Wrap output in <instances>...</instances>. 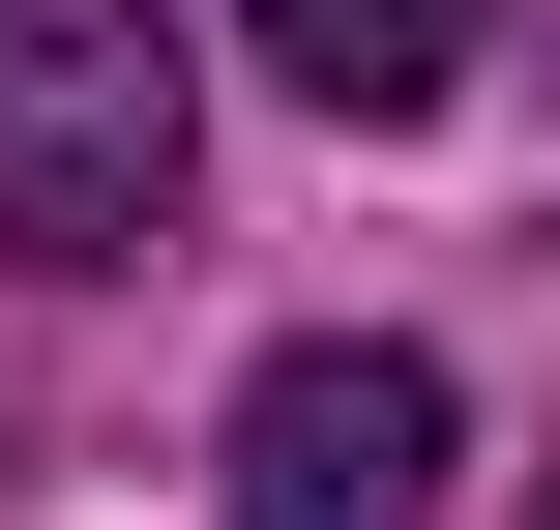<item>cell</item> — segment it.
Instances as JSON below:
<instances>
[{
  "mask_svg": "<svg viewBox=\"0 0 560 530\" xmlns=\"http://www.w3.org/2000/svg\"><path fill=\"white\" fill-rule=\"evenodd\" d=\"M532 530H560V502H532Z\"/></svg>",
  "mask_w": 560,
  "mask_h": 530,
  "instance_id": "obj_4",
  "label": "cell"
},
{
  "mask_svg": "<svg viewBox=\"0 0 560 530\" xmlns=\"http://www.w3.org/2000/svg\"><path fill=\"white\" fill-rule=\"evenodd\" d=\"M236 59H266L295 118H443V89H472V0H236Z\"/></svg>",
  "mask_w": 560,
  "mask_h": 530,
  "instance_id": "obj_3",
  "label": "cell"
},
{
  "mask_svg": "<svg viewBox=\"0 0 560 530\" xmlns=\"http://www.w3.org/2000/svg\"><path fill=\"white\" fill-rule=\"evenodd\" d=\"M443 472H472V413L413 325H295L236 384V530H443Z\"/></svg>",
  "mask_w": 560,
  "mask_h": 530,
  "instance_id": "obj_2",
  "label": "cell"
},
{
  "mask_svg": "<svg viewBox=\"0 0 560 530\" xmlns=\"http://www.w3.org/2000/svg\"><path fill=\"white\" fill-rule=\"evenodd\" d=\"M0 236L30 266H148L177 236V30L148 0H0Z\"/></svg>",
  "mask_w": 560,
  "mask_h": 530,
  "instance_id": "obj_1",
  "label": "cell"
}]
</instances>
